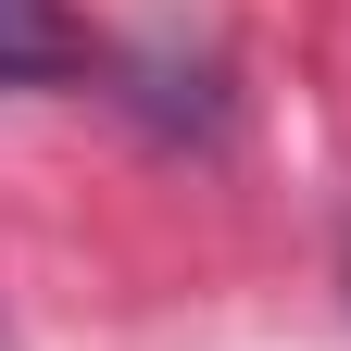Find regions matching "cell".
<instances>
[{"label":"cell","mask_w":351,"mask_h":351,"mask_svg":"<svg viewBox=\"0 0 351 351\" xmlns=\"http://www.w3.org/2000/svg\"><path fill=\"white\" fill-rule=\"evenodd\" d=\"M88 63V38L63 0H0V88H63Z\"/></svg>","instance_id":"obj_1"}]
</instances>
